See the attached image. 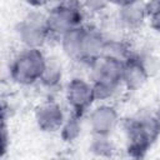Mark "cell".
<instances>
[{
  "label": "cell",
  "instance_id": "277c9868",
  "mask_svg": "<svg viewBox=\"0 0 160 160\" xmlns=\"http://www.w3.org/2000/svg\"><path fill=\"white\" fill-rule=\"evenodd\" d=\"M94 116L101 119V121L100 120H92L96 131L100 134H105L106 131H109V129H111L112 124L115 122V112L110 108L98 109V111L94 114Z\"/></svg>",
  "mask_w": 160,
  "mask_h": 160
},
{
  "label": "cell",
  "instance_id": "5b68a950",
  "mask_svg": "<svg viewBox=\"0 0 160 160\" xmlns=\"http://www.w3.org/2000/svg\"><path fill=\"white\" fill-rule=\"evenodd\" d=\"M124 74H125V78L129 82V85H139L141 80L145 79V74H144V69L141 68L140 62H129V65L125 68L124 70Z\"/></svg>",
  "mask_w": 160,
  "mask_h": 160
},
{
  "label": "cell",
  "instance_id": "6da1fadb",
  "mask_svg": "<svg viewBox=\"0 0 160 160\" xmlns=\"http://www.w3.org/2000/svg\"><path fill=\"white\" fill-rule=\"evenodd\" d=\"M45 64L41 54L31 49L22 54L12 66V78L22 84H30L36 78L42 76Z\"/></svg>",
  "mask_w": 160,
  "mask_h": 160
},
{
  "label": "cell",
  "instance_id": "7a4b0ae2",
  "mask_svg": "<svg viewBox=\"0 0 160 160\" xmlns=\"http://www.w3.org/2000/svg\"><path fill=\"white\" fill-rule=\"evenodd\" d=\"M69 101L76 109V111H84V109L91 102L94 98V90H91L85 82L75 79L69 85Z\"/></svg>",
  "mask_w": 160,
  "mask_h": 160
},
{
  "label": "cell",
  "instance_id": "8992f818",
  "mask_svg": "<svg viewBox=\"0 0 160 160\" xmlns=\"http://www.w3.org/2000/svg\"><path fill=\"white\" fill-rule=\"evenodd\" d=\"M114 1H116V2H121V4H124V5H129V4H131V2H135L136 0H114Z\"/></svg>",
  "mask_w": 160,
  "mask_h": 160
},
{
  "label": "cell",
  "instance_id": "3957f363",
  "mask_svg": "<svg viewBox=\"0 0 160 160\" xmlns=\"http://www.w3.org/2000/svg\"><path fill=\"white\" fill-rule=\"evenodd\" d=\"M38 119L40 126L45 129H54L61 122V112L59 111V108L52 104L45 105L39 110Z\"/></svg>",
  "mask_w": 160,
  "mask_h": 160
}]
</instances>
